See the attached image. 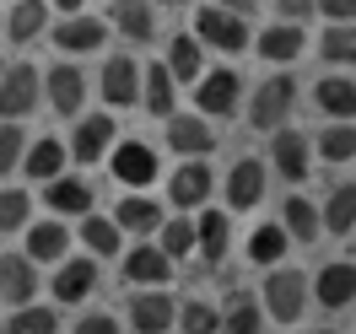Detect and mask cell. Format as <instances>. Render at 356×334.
<instances>
[{"mask_svg":"<svg viewBox=\"0 0 356 334\" xmlns=\"http://www.w3.org/2000/svg\"><path fill=\"white\" fill-rule=\"evenodd\" d=\"M38 70L33 65H11L0 76V119H22V113L38 108Z\"/></svg>","mask_w":356,"mask_h":334,"instance_id":"4","label":"cell"},{"mask_svg":"<svg viewBox=\"0 0 356 334\" xmlns=\"http://www.w3.org/2000/svg\"><path fill=\"white\" fill-rule=\"evenodd\" d=\"M135 92H140V65H135L130 54H113L108 65H103V97H108L113 108H124V103H135Z\"/></svg>","mask_w":356,"mask_h":334,"instance_id":"9","label":"cell"},{"mask_svg":"<svg viewBox=\"0 0 356 334\" xmlns=\"http://www.w3.org/2000/svg\"><path fill=\"white\" fill-rule=\"evenodd\" d=\"M195 33H200V44L222 49V54H238L248 49V27L238 11H227V6H205L200 17H195Z\"/></svg>","mask_w":356,"mask_h":334,"instance_id":"2","label":"cell"},{"mask_svg":"<svg viewBox=\"0 0 356 334\" xmlns=\"http://www.w3.org/2000/svg\"><path fill=\"white\" fill-rule=\"evenodd\" d=\"M318 108L334 113V119H356V81H346V76H330V81H318Z\"/></svg>","mask_w":356,"mask_h":334,"instance_id":"25","label":"cell"},{"mask_svg":"<svg viewBox=\"0 0 356 334\" xmlns=\"http://www.w3.org/2000/svg\"><path fill=\"white\" fill-rule=\"evenodd\" d=\"M92 281H97V265H92V259H65L60 275H54V297H60V302H81L92 291Z\"/></svg>","mask_w":356,"mask_h":334,"instance_id":"19","label":"cell"},{"mask_svg":"<svg viewBox=\"0 0 356 334\" xmlns=\"http://www.w3.org/2000/svg\"><path fill=\"white\" fill-rule=\"evenodd\" d=\"M291 103H297V81H291V76H270L265 87L254 92V108H248L254 130H281L286 113H291Z\"/></svg>","mask_w":356,"mask_h":334,"instance_id":"3","label":"cell"},{"mask_svg":"<svg viewBox=\"0 0 356 334\" xmlns=\"http://www.w3.org/2000/svg\"><path fill=\"white\" fill-rule=\"evenodd\" d=\"M195 232H200V253H205V259H222L227 243H232V226H227V216H216V210H211V216H200V226H195Z\"/></svg>","mask_w":356,"mask_h":334,"instance_id":"34","label":"cell"},{"mask_svg":"<svg viewBox=\"0 0 356 334\" xmlns=\"http://www.w3.org/2000/svg\"><path fill=\"white\" fill-rule=\"evenodd\" d=\"M238 92H243L238 70H211L200 81V108L211 113V119H227V113H238Z\"/></svg>","mask_w":356,"mask_h":334,"instance_id":"7","label":"cell"},{"mask_svg":"<svg viewBox=\"0 0 356 334\" xmlns=\"http://www.w3.org/2000/svg\"><path fill=\"white\" fill-rule=\"evenodd\" d=\"M168 194H173L178 210L200 205L205 194H211V167H205V162H184V167L173 173V183H168Z\"/></svg>","mask_w":356,"mask_h":334,"instance_id":"14","label":"cell"},{"mask_svg":"<svg viewBox=\"0 0 356 334\" xmlns=\"http://www.w3.org/2000/svg\"><path fill=\"white\" fill-rule=\"evenodd\" d=\"M302 44H308V38H302L297 27H265V38H259V54L286 65V60H297V54H302Z\"/></svg>","mask_w":356,"mask_h":334,"instance_id":"30","label":"cell"},{"mask_svg":"<svg viewBox=\"0 0 356 334\" xmlns=\"http://www.w3.org/2000/svg\"><path fill=\"white\" fill-rule=\"evenodd\" d=\"M76 334H119V324H113L108 312H87V318L76 324Z\"/></svg>","mask_w":356,"mask_h":334,"instance_id":"43","label":"cell"},{"mask_svg":"<svg viewBox=\"0 0 356 334\" xmlns=\"http://www.w3.org/2000/svg\"><path fill=\"white\" fill-rule=\"evenodd\" d=\"M168 146L184 151V156H205L211 146H216V130L205 124L200 113H178L173 124H168Z\"/></svg>","mask_w":356,"mask_h":334,"instance_id":"8","label":"cell"},{"mask_svg":"<svg viewBox=\"0 0 356 334\" xmlns=\"http://www.w3.org/2000/svg\"><path fill=\"white\" fill-rule=\"evenodd\" d=\"M27 222V194L22 189H0V232H17Z\"/></svg>","mask_w":356,"mask_h":334,"instance_id":"42","label":"cell"},{"mask_svg":"<svg viewBox=\"0 0 356 334\" xmlns=\"http://www.w3.org/2000/svg\"><path fill=\"white\" fill-rule=\"evenodd\" d=\"M33 291H38V269H33V259H27V253H6V259H0V297L17 302V308H27Z\"/></svg>","mask_w":356,"mask_h":334,"instance_id":"6","label":"cell"},{"mask_svg":"<svg viewBox=\"0 0 356 334\" xmlns=\"http://www.w3.org/2000/svg\"><path fill=\"white\" fill-rule=\"evenodd\" d=\"M22 156H27V135L17 130L11 119H0V173H11Z\"/></svg>","mask_w":356,"mask_h":334,"instance_id":"40","label":"cell"},{"mask_svg":"<svg viewBox=\"0 0 356 334\" xmlns=\"http://www.w3.org/2000/svg\"><path fill=\"white\" fill-rule=\"evenodd\" d=\"M281 248H286V226H259V232L248 237V259L270 265V259H281Z\"/></svg>","mask_w":356,"mask_h":334,"instance_id":"38","label":"cell"},{"mask_svg":"<svg viewBox=\"0 0 356 334\" xmlns=\"http://www.w3.org/2000/svg\"><path fill=\"white\" fill-rule=\"evenodd\" d=\"M270 156H275V173L281 178H308V140L297 130H275V146H270Z\"/></svg>","mask_w":356,"mask_h":334,"instance_id":"12","label":"cell"},{"mask_svg":"<svg viewBox=\"0 0 356 334\" xmlns=\"http://www.w3.org/2000/svg\"><path fill=\"white\" fill-rule=\"evenodd\" d=\"M351 226H356V183H340L330 194V205H324V232H340V237H346Z\"/></svg>","mask_w":356,"mask_h":334,"instance_id":"27","label":"cell"},{"mask_svg":"<svg viewBox=\"0 0 356 334\" xmlns=\"http://www.w3.org/2000/svg\"><path fill=\"white\" fill-rule=\"evenodd\" d=\"M54 6H60V11H76V6H81V0H54Z\"/></svg>","mask_w":356,"mask_h":334,"instance_id":"47","label":"cell"},{"mask_svg":"<svg viewBox=\"0 0 356 334\" xmlns=\"http://www.w3.org/2000/svg\"><path fill=\"white\" fill-rule=\"evenodd\" d=\"M168 70H173V81H195V76H200V44H195V38H173Z\"/></svg>","mask_w":356,"mask_h":334,"instance_id":"35","label":"cell"},{"mask_svg":"<svg viewBox=\"0 0 356 334\" xmlns=\"http://www.w3.org/2000/svg\"><path fill=\"white\" fill-rule=\"evenodd\" d=\"M318 156H324V162H351V156H356V130H351V119H340V124H330V130L318 135Z\"/></svg>","mask_w":356,"mask_h":334,"instance_id":"31","label":"cell"},{"mask_svg":"<svg viewBox=\"0 0 356 334\" xmlns=\"http://www.w3.org/2000/svg\"><path fill=\"white\" fill-rule=\"evenodd\" d=\"M65 248H70V232L60 222H38L27 232V259H65Z\"/></svg>","mask_w":356,"mask_h":334,"instance_id":"26","label":"cell"},{"mask_svg":"<svg viewBox=\"0 0 356 334\" xmlns=\"http://www.w3.org/2000/svg\"><path fill=\"white\" fill-rule=\"evenodd\" d=\"M313 334H330V329H313Z\"/></svg>","mask_w":356,"mask_h":334,"instance_id":"49","label":"cell"},{"mask_svg":"<svg viewBox=\"0 0 356 334\" xmlns=\"http://www.w3.org/2000/svg\"><path fill=\"white\" fill-rule=\"evenodd\" d=\"M168 275H173V259L162 248H135L130 259H124V281L130 286H162Z\"/></svg>","mask_w":356,"mask_h":334,"instance_id":"13","label":"cell"},{"mask_svg":"<svg viewBox=\"0 0 356 334\" xmlns=\"http://www.w3.org/2000/svg\"><path fill=\"white\" fill-rule=\"evenodd\" d=\"M222 329V312L205 308V302H184L178 308V334H216Z\"/></svg>","mask_w":356,"mask_h":334,"instance_id":"36","label":"cell"},{"mask_svg":"<svg viewBox=\"0 0 356 334\" xmlns=\"http://www.w3.org/2000/svg\"><path fill=\"white\" fill-rule=\"evenodd\" d=\"M265 308L275 324H297L302 308H308V275L302 269H275L265 281Z\"/></svg>","mask_w":356,"mask_h":334,"instance_id":"1","label":"cell"},{"mask_svg":"<svg viewBox=\"0 0 356 334\" xmlns=\"http://www.w3.org/2000/svg\"><path fill=\"white\" fill-rule=\"evenodd\" d=\"M195 243H200L195 222H184V216H178V222H162V253H168V259H184Z\"/></svg>","mask_w":356,"mask_h":334,"instance_id":"37","label":"cell"},{"mask_svg":"<svg viewBox=\"0 0 356 334\" xmlns=\"http://www.w3.org/2000/svg\"><path fill=\"white\" fill-rule=\"evenodd\" d=\"M81 97H87V76H81L76 65H54L49 70V103H54L60 113H76Z\"/></svg>","mask_w":356,"mask_h":334,"instance_id":"16","label":"cell"},{"mask_svg":"<svg viewBox=\"0 0 356 334\" xmlns=\"http://www.w3.org/2000/svg\"><path fill=\"white\" fill-rule=\"evenodd\" d=\"M113 22L130 44H152V33H156V17L146 0H113Z\"/></svg>","mask_w":356,"mask_h":334,"instance_id":"17","label":"cell"},{"mask_svg":"<svg viewBox=\"0 0 356 334\" xmlns=\"http://www.w3.org/2000/svg\"><path fill=\"white\" fill-rule=\"evenodd\" d=\"M275 6H281V17H291V22H297V17H308L318 0H275Z\"/></svg>","mask_w":356,"mask_h":334,"instance_id":"45","label":"cell"},{"mask_svg":"<svg viewBox=\"0 0 356 334\" xmlns=\"http://www.w3.org/2000/svg\"><path fill=\"white\" fill-rule=\"evenodd\" d=\"M6 334H54V312L49 308H22L6 324Z\"/></svg>","mask_w":356,"mask_h":334,"instance_id":"41","label":"cell"},{"mask_svg":"<svg viewBox=\"0 0 356 334\" xmlns=\"http://www.w3.org/2000/svg\"><path fill=\"white\" fill-rule=\"evenodd\" d=\"M281 226H286L291 237L313 243V237L324 232V210H318L313 200H302V194H291V200H286V222H281Z\"/></svg>","mask_w":356,"mask_h":334,"instance_id":"24","label":"cell"},{"mask_svg":"<svg viewBox=\"0 0 356 334\" xmlns=\"http://www.w3.org/2000/svg\"><path fill=\"white\" fill-rule=\"evenodd\" d=\"M70 151H76V162H97V156H108L113 151V119H108V113H92L87 124L76 130V146H70Z\"/></svg>","mask_w":356,"mask_h":334,"instance_id":"15","label":"cell"},{"mask_svg":"<svg viewBox=\"0 0 356 334\" xmlns=\"http://www.w3.org/2000/svg\"><path fill=\"white\" fill-rule=\"evenodd\" d=\"M318 302L324 308H346V302H356V269L351 265H330L324 275H318Z\"/></svg>","mask_w":356,"mask_h":334,"instance_id":"21","label":"cell"},{"mask_svg":"<svg viewBox=\"0 0 356 334\" xmlns=\"http://www.w3.org/2000/svg\"><path fill=\"white\" fill-rule=\"evenodd\" d=\"M318 49H324V60H334V65H356V22H334Z\"/></svg>","mask_w":356,"mask_h":334,"instance_id":"33","label":"cell"},{"mask_svg":"<svg viewBox=\"0 0 356 334\" xmlns=\"http://www.w3.org/2000/svg\"><path fill=\"white\" fill-rule=\"evenodd\" d=\"M0 76H6V65H0Z\"/></svg>","mask_w":356,"mask_h":334,"instance_id":"50","label":"cell"},{"mask_svg":"<svg viewBox=\"0 0 356 334\" xmlns=\"http://www.w3.org/2000/svg\"><path fill=\"white\" fill-rule=\"evenodd\" d=\"M227 11H238V17H248V11H254V0H222Z\"/></svg>","mask_w":356,"mask_h":334,"instance_id":"46","label":"cell"},{"mask_svg":"<svg viewBox=\"0 0 356 334\" xmlns=\"http://www.w3.org/2000/svg\"><path fill=\"white\" fill-rule=\"evenodd\" d=\"M140 97H146V108L152 113H173V70L168 65H146L140 70Z\"/></svg>","mask_w":356,"mask_h":334,"instance_id":"23","label":"cell"},{"mask_svg":"<svg viewBox=\"0 0 356 334\" xmlns=\"http://www.w3.org/2000/svg\"><path fill=\"white\" fill-rule=\"evenodd\" d=\"M81 243H87L92 253L113 259V253H119V222H108V216H87V222H81Z\"/></svg>","mask_w":356,"mask_h":334,"instance_id":"32","label":"cell"},{"mask_svg":"<svg viewBox=\"0 0 356 334\" xmlns=\"http://www.w3.org/2000/svg\"><path fill=\"white\" fill-rule=\"evenodd\" d=\"M60 167H65V146L54 140V135H44L38 146H27V156H22V173H33V178H60Z\"/></svg>","mask_w":356,"mask_h":334,"instance_id":"22","label":"cell"},{"mask_svg":"<svg viewBox=\"0 0 356 334\" xmlns=\"http://www.w3.org/2000/svg\"><path fill=\"white\" fill-rule=\"evenodd\" d=\"M44 22H49V6L44 0H17V11H11V38H17V44H27V38H38V33H44Z\"/></svg>","mask_w":356,"mask_h":334,"instance_id":"29","label":"cell"},{"mask_svg":"<svg viewBox=\"0 0 356 334\" xmlns=\"http://www.w3.org/2000/svg\"><path fill=\"white\" fill-rule=\"evenodd\" d=\"M216 334H259V308H254V297H238Z\"/></svg>","mask_w":356,"mask_h":334,"instance_id":"39","label":"cell"},{"mask_svg":"<svg viewBox=\"0 0 356 334\" xmlns=\"http://www.w3.org/2000/svg\"><path fill=\"white\" fill-rule=\"evenodd\" d=\"M44 200H49V210H60V216H87L92 210V189L81 178H49Z\"/></svg>","mask_w":356,"mask_h":334,"instance_id":"18","label":"cell"},{"mask_svg":"<svg viewBox=\"0 0 356 334\" xmlns=\"http://www.w3.org/2000/svg\"><path fill=\"white\" fill-rule=\"evenodd\" d=\"M259 194H265V167H259L254 156H243V162L227 173V205H232V210H248V205H259Z\"/></svg>","mask_w":356,"mask_h":334,"instance_id":"10","label":"cell"},{"mask_svg":"<svg viewBox=\"0 0 356 334\" xmlns=\"http://www.w3.org/2000/svg\"><path fill=\"white\" fill-rule=\"evenodd\" d=\"M54 44L70 49V54H87V49L103 44V22H97V17H70V22L54 27Z\"/></svg>","mask_w":356,"mask_h":334,"instance_id":"20","label":"cell"},{"mask_svg":"<svg viewBox=\"0 0 356 334\" xmlns=\"http://www.w3.org/2000/svg\"><path fill=\"white\" fill-rule=\"evenodd\" d=\"M113 178L130 183V189H146L156 178V151L152 146H140V140H124V146H113Z\"/></svg>","mask_w":356,"mask_h":334,"instance_id":"5","label":"cell"},{"mask_svg":"<svg viewBox=\"0 0 356 334\" xmlns=\"http://www.w3.org/2000/svg\"><path fill=\"white\" fill-rule=\"evenodd\" d=\"M173 318H178V308H173V297H162V291H140L130 302V324L140 334H162Z\"/></svg>","mask_w":356,"mask_h":334,"instance_id":"11","label":"cell"},{"mask_svg":"<svg viewBox=\"0 0 356 334\" xmlns=\"http://www.w3.org/2000/svg\"><path fill=\"white\" fill-rule=\"evenodd\" d=\"M168 6H184V0H168Z\"/></svg>","mask_w":356,"mask_h":334,"instance_id":"48","label":"cell"},{"mask_svg":"<svg viewBox=\"0 0 356 334\" xmlns=\"http://www.w3.org/2000/svg\"><path fill=\"white\" fill-rule=\"evenodd\" d=\"M113 222L124 226V232H156V226H162V210H156L152 200H140V194H130V200H119V210H113Z\"/></svg>","mask_w":356,"mask_h":334,"instance_id":"28","label":"cell"},{"mask_svg":"<svg viewBox=\"0 0 356 334\" xmlns=\"http://www.w3.org/2000/svg\"><path fill=\"white\" fill-rule=\"evenodd\" d=\"M330 22H356V0H318Z\"/></svg>","mask_w":356,"mask_h":334,"instance_id":"44","label":"cell"}]
</instances>
